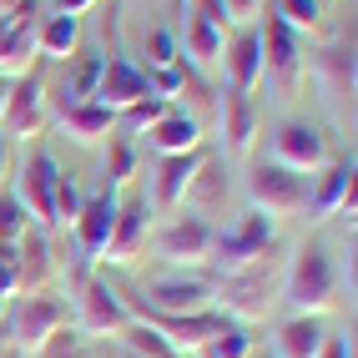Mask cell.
<instances>
[{
  "label": "cell",
  "instance_id": "obj_1",
  "mask_svg": "<svg viewBox=\"0 0 358 358\" xmlns=\"http://www.w3.org/2000/svg\"><path fill=\"white\" fill-rule=\"evenodd\" d=\"M282 273H288V248L273 243L262 248L252 262H243V268H232L217 278V293H212V303H222L227 313L222 318H237V323H257L273 313V303L282 298Z\"/></svg>",
  "mask_w": 358,
  "mask_h": 358
},
{
  "label": "cell",
  "instance_id": "obj_2",
  "mask_svg": "<svg viewBox=\"0 0 358 358\" xmlns=\"http://www.w3.org/2000/svg\"><path fill=\"white\" fill-rule=\"evenodd\" d=\"M293 313H313L323 318L333 303H338V268H333V252L323 237H308L298 243V252L288 257V273H282V298Z\"/></svg>",
  "mask_w": 358,
  "mask_h": 358
},
{
  "label": "cell",
  "instance_id": "obj_3",
  "mask_svg": "<svg viewBox=\"0 0 358 358\" xmlns=\"http://www.w3.org/2000/svg\"><path fill=\"white\" fill-rule=\"evenodd\" d=\"M71 323H76V333H106V338H116L127 323H131V313L122 308V298H116V288L106 278H76L71 282Z\"/></svg>",
  "mask_w": 358,
  "mask_h": 358
},
{
  "label": "cell",
  "instance_id": "obj_4",
  "mask_svg": "<svg viewBox=\"0 0 358 358\" xmlns=\"http://www.w3.org/2000/svg\"><path fill=\"white\" fill-rule=\"evenodd\" d=\"M273 243H278V217H268V212H257V207H252L232 232H217V237H212L207 273H212V278H222V273H232V268H243V262H252L262 248H273Z\"/></svg>",
  "mask_w": 358,
  "mask_h": 358
},
{
  "label": "cell",
  "instance_id": "obj_5",
  "mask_svg": "<svg viewBox=\"0 0 358 358\" xmlns=\"http://www.w3.org/2000/svg\"><path fill=\"white\" fill-rule=\"evenodd\" d=\"M257 36H262V76H268V86L278 91V101H293L298 86H303V45H298V36L282 26L273 10H268V26Z\"/></svg>",
  "mask_w": 358,
  "mask_h": 358
},
{
  "label": "cell",
  "instance_id": "obj_6",
  "mask_svg": "<svg viewBox=\"0 0 358 358\" xmlns=\"http://www.w3.org/2000/svg\"><path fill=\"white\" fill-rule=\"evenodd\" d=\"M212 237H217V227H212L202 212H187V217H172L157 237H152V248L162 262H172V268H207V257H212Z\"/></svg>",
  "mask_w": 358,
  "mask_h": 358
},
{
  "label": "cell",
  "instance_id": "obj_7",
  "mask_svg": "<svg viewBox=\"0 0 358 358\" xmlns=\"http://www.w3.org/2000/svg\"><path fill=\"white\" fill-rule=\"evenodd\" d=\"M71 323V308L61 298H45V293H20L10 308V348L20 353H36L51 333H61Z\"/></svg>",
  "mask_w": 358,
  "mask_h": 358
},
{
  "label": "cell",
  "instance_id": "obj_8",
  "mask_svg": "<svg viewBox=\"0 0 358 358\" xmlns=\"http://www.w3.org/2000/svg\"><path fill=\"white\" fill-rule=\"evenodd\" d=\"M248 197L257 212H268V217H288V212H303L308 207V177L288 172V166L278 162H262L248 172Z\"/></svg>",
  "mask_w": 358,
  "mask_h": 358
},
{
  "label": "cell",
  "instance_id": "obj_9",
  "mask_svg": "<svg viewBox=\"0 0 358 358\" xmlns=\"http://www.w3.org/2000/svg\"><path fill=\"white\" fill-rule=\"evenodd\" d=\"M212 293H217V278L212 273H166V278H152L147 282V308H157V313H202V308H212Z\"/></svg>",
  "mask_w": 358,
  "mask_h": 358
},
{
  "label": "cell",
  "instance_id": "obj_10",
  "mask_svg": "<svg viewBox=\"0 0 358 358\" xmlns=\"http://www.w3.org/2000/svg\"><path fill=\"white\" fill-rule=\"evenodd\" d=\"M273 162L288 166V172H298V177H308V172H323V166L333 162V152H328V136L318 127L278 122L273 127Z\"/></svg>",
  "mask_w": 358,
  "mask_h": 358
},
{
  "label": "cell",
  "instance_id": "obj_11",
  "mask_svg": "<svg viewBox=\"0 0 358 358\" xmlns=\"http://www.w3.org/2000/svg\"><path fill=\"white\" fill-rule=\"evenodd\" d=\"M56 182H61V166H56V157L45 152V147H36L31 157H26V166H20V207H26V217H36V227L45 232V227H56Z\"/></svg>",
  "mask_w": 358,
  "mask_h": 358
},
{
  "label": "cell",
  "instance_id": "obj_12",
  "mask_svg": "<svg viewBox=\"0 0 358 358\" xmlns=\"http://www.w3.org/2000/svg\"><path fill=\"white\" fill-rule=\"evenodd\" d=\"M313 76H318V91L333 106V116H348L353 111V36L323 45L313 56Z\"/></svg>",
  "mask_w": 358,
  "mask_h": 358
},
{
  "label": "cell",
  "instance_id": "obj_13",
  "mask_svg": "<svg viewBox=\"0 0 358 358\" xmlns=\"http://www.w3.org/2000/svg\"><path fill=\"white\" fill-rule=\"evenodd\" d=\"M0 127H6L10 136H41V127H45V81H41L36 66L26 71V76L10 81V96H6V116H0Z\"/></svg>",
  "mask_w": 358,
  "mask_h": 358
},
{
  "label": "cell",
  "instance_id": "obj_14",
  "mask_svg": "<svg viewBox=\"0 0 358 358\" xmlns=\"http://www.w3.org/2000/svg\"><path fill=\"white\" fill-rule=\"evenodd\" d=\"M141 96H152L147 71H141L131 56L111 51V56L101 61V86H96V101H101V106H111V111H127V106H131V101H141Z\"/></svg>",
  "mask_w": 358,
  "mask_h": 358
},
{
  "label": "cell",
  "instance_id": "obj_15",
  "mask_svg": "<svg viewBox=\"0 0 358 358\" xmlns=\"http://www.w3.org/2000/svg\"><path fill=\"white\" fill-rule=\"evenodd\" d=\"M116 207H122V192H111V187H101L96 197H86L81 212H76V257H101L106 237H111V222H116Z\"/></svg>",
  "mask_w": 358,
  "mask_h": 358
},
{
  "label": "cell",
  "instance_id": "obj_16",
  "mask_svg": "<svg viewBox=\"0 0 358 358\" xmlns=\"http://www.w3.org/2000/svg\"><path fill=\"white\" fill-rule=\"evenodd\" d=\"M147 222H152V207L147 197H122V207H116V222H111V237H106V248L101 257L106 262H131L141 248H147Z\"/></svg>",
  "mask_w": 358,
  "mask_h": 358
},
{
  "label": "cell",
  "instance_id": "obj_17",
  "mask_svg": "<svg viewBox=\"0 0 358 358\" xmlns=\"http://www.w3.org/2000/svg\"><path fill=\"white\" fill-rule=\"evenodd\" d=\"M202 166V152H182V157H157V177H152V212H177L187 197V182Z\"/></svg>",
  "mask_w": 358,
  "mask_h": 358
},
{
  "label": "cell",
  "instance_id": "obj_18",
  "mask_svg": "<svg viewBox=\"0 0 358 358\" xmlns=\"http://www.w3.org/2000/svg\"><path fill=\"white\" fill-rule=\"evenodd\" d=\"M222 61H227V91H243V96H252L257 81H262V36L248 26L237 31L232 45H222Z\"/></svg>",
  "mask_w": 358,
  "mask_h": 358
},
{
  "label": "cell",
  "instance_id": "obj_19",
  "mask_svg": "<svg viewBox=\"0 0 358 358\" xmlns=\"http://www.w3.org/2000/svg\"><path fill=\"white\" fill-rule=\"evenodd\" d=\"M51 243H45L41 227H26L15 243V293H41L45 278H51Z\"/></svg>",
  "mask_w": 358,
  "mask_h": 358
},
{
  "label": "cell",
  "instance_id": "obj_20",
  "mask_svg": "<svg viewBox=\"0 0 358 358\" xmlns=\"http://www.w3.org/2000/svg\"><path fill=\"white\" fill-rule=\"evenodd\" d=\"M56 122L71 141H81V147H91V141H101L111 127H116V111L101 106V101H56Z\"/></svg>",
  "mask_w": 358,
  "mask_h": 358
},
{
  "label": "cell",
  "instance_id": "obj_21",
  "mask_svg": "<svg viewBox=\"0 0 358 358\" xmlns=\"http://www.w3.org/2000/svg\"><path fill=\"white\" fill-rule=\"evenodd\" d=\"M147 147L157 157H182V152H197L202 147V122L187 111H166L162 122L147 131Z\"/></svg>",
  "mask_w": 358,
  "mask_h": 358
},
{
  "label": "cell",
  "instance_id": "obj_22",
  "mask_svg": "<svg viewBox=\"0 0 358 358\" xmlns=\"http://www.w3.org/2000/svg\"><path fill=\"white\" fill-rule=\"evenodd\" d=\"M222 136H227V157H248L252 136H257V106L243 91H222Z\"/></svg>",
  "mask_w": 358,
  "mask_h": 358
},
{
  "label": "cell",
  "instance_id": "obj_23",
  "mask_svg": "<svg viewBox=\"0 0 358 358\" xmlns=\"http://www.w3.org/2000/svg\"><path fill=\"white\" fill-rule=\"evenodd\" d=\"M323 338H328L323 318H313V313H293L288 323H278V358H318Z\"/></svg>",
  "mask_w": 358,
  "mask_h": 358
},
{
  "label": "cell",
  "instance_id": "obj_24",
  "mask_svg": "<svg viewBox=\"0 0 358 358\" xmlns=\"http://www.w3.org/2000/svg\"><path fill=\"white\" fill-rule=\"evenodd\" d=\"M353 177H358L353 157H348V162H328V166H323V182H318V192L308 197L313 217H338V207L353 197Z\"/></svg>",
  "mask_w": 358,
  "mask_h": 358
},
{
  "label": "cell",
  "instance_id": "obj_25",
  "mask_svg": "<svg viewBox=\"0 0 358 358\" xmlns=\"http://www.w3.org/2000/svg\"><path fill=\"white\" fill-rule=\"evenodd\" d=\"M76 41H81V15H51L36 31V56L66 61V56H76Z\"/></svg>",
  "mask_w": 358,
  "mask_h": 358
},
{
  "label": "cell",
  "instance_id": "obj_26",
  "mask_svg": "<svg viewBox=\"0 0 358 358\" xmlns=\"http://www.w3.org/2000/svg\"><path fill=\"white\" fill-rule=\"evenodd\" d=\"M222 45H227V31L222 26H212L207 15H187V61L192 66H212V61H222Z\"/></svg>",
  "mask_w": 358,
  "mask_h": 358
},
{
  "label": "cell",
  "instance_id": "obj_27",
  "mask_svg": "<svg viewBox=\"0 0 358 358\" xmlns=\"http://www.w3.org/2000/svg\"><path fill=\"white\" fill-rule=\"evenodd\" d=\"M273 15L293 36H318L323 31V6H318V0H273Z\"/></svg>",
  "mask_w": 358,
  "mask_h": 358
},
{
  "label": "cell",
  "instance_id": "obj_28",
  "mask_svg": "<svg viewBox=\"0 0 358 358\" xmlns=\"http://www.w3.org/2000/svg\"><path fill=\"white\" fill-rule=\"evenodd\" d=\"M116 338L127 343V353H131V358H182V353H177V348H172V343H166L162 333H157V328L136 323V318H131L122 333H116Z\"/></svg>",
  "mask_w": 358,
  "mask_h": 358
},
{
  "label": "cell",
  "instance_id": "obj_29",
  "mask_svg": "<svg viewBox=\"0 0 358 358\" xmlns=\"http://www.w3.org/2000/svg\"><path fill=\"white\" fill-rule=\"evenodd\" d=\"M207 358H252V338H248V323L222 318L217 333L207 338Z\"/></svg>",
  "mask_w": 358,
  "mask_h": 358
},
{
  "label": "cell",
  "instance_id": "obj_30",
  "mask_svg": "<svg viewBox=\"0 0 358 358\" xmlns=\"http://www.w3.org/2000/svg\"><path fill=\"white\" fill-rule=\"evenodd\" d=\"M222 187H227V182H222V166L202 157V166L192 172V182H187V197H182V202H192V207H217V202H222Z\"/></svg>",
  "mask_w": 358,
  "mask_h": 358
},
{
  "label": "cell",
  "instance_id": "obj_31",
  "mask_svg": "<svg viewBox=\"0 0 358 358\" xmlns=\"http://www.w3.org/2000/svg\"><path fill=\"white\" fill-rule=\"evenodd\" d=\"M101 61H106V56H86L76 71H71V81L56 91V101H96V86H101Z\"/></svg>",
  "mask_w": 358,
  "mask_h": 358
},
{
  "label": "cell",
  "instance_id": "obj_32",
  "mask_svg": "<svg viewBox=\"0 0 358 358\" xmlns=\"http://www.w3.org/2000/svg\"><path fill=\"white\" fill-rule=\"evenodd\" d=\"M166 111H172V101H162V96H141V101H131L127 111H116V127H122L127 136H136V131H152Z\"/></svg>",
  "mask_w": 358,
  "mask_h": 358
},
{
  "label": "cell",
  "instance_id": "obj_33",
  "mask_svg": "<svg viewBox=\"0 0 358 358\" xmlns=\"http://www.w3.org/2000/svg\"><path fill=\"white\" fill-rule=\"evenodd\" d=\"M131 172H136V152H131V141L122 136V141H111V162H106V187H111V192H122V187L131 182Z\"/></svg>",
  "mask_w": 358,
  "mask_h": 358
},
{
  "label": "cell",
  "instance_id": "obj_34",
  "mask_svg": "<svg viewBox=\"0 0 358 358\" xmlns=\"http://www.w3.org/2000/svg\"><path fill=\"white\" fill-rule=\"evenodd\" d=\"M26 207H20L15 192H0V243H20V232H26Z\"/></svg>",
  "mask_w": 358,
  "mask_h": 358
},
{
  "label": "cell",
  "instance_id": "obj_35",
  "mask_svg": "<svg viewBox=\"0 0 358 358\" xmlns=\"http://www.w3.org/2000/svg\"><path fill=\"white\" fill-rule=\"evenodd\" d=\"M81 202H86V197H81V187L61 172V182H56V227H71V222H76Z\"/></svg>",
  "mask_w": 358,
  "mask_h": 358
},
{
  "label": "cell",
  "instance_id": "obj_36",
  "mask_svg": "<svg viewBox=\"0 0 358 358\" xmlns=\"http://www.w3.org/2000/svg\"><path fill=\"white\" fill-rule=\"evenodd\" d=\"M36 358H81V338L71 328H61V333H51V338L36 348Z\"/></svg>",
  "mask_w": 358,
  "mask_h": 358
},
{
  "label": "cell",
  "instance_id": "obj_37",
  "mask_svg": "<svg viewBox=\"0 0 358 358\" xmlns=\"http://www.w3.org/2000/svg\"><path fill=\"white\" fill-rule=\"evenodd\" d=\"M147 61H152V71H157V66H172V61H177V36L166 31V26L147 36Z\"/></svg>",
  "mask_w": 358,
  "mask_h": 358
},
{
  "label": "cell",
  "instance_id": "obj_38",
  "mask_svg": "<svg viewBox=\"0 0 358 358\" xmlns=\"http://www.w3.org/2000/svg\"><path fill=\"white\" fill-rule=\"evenodd\" d=\"M227 6V26H248V20L262 10V0H222Z\"/></svg>",
  "mask_w": 358,
  "mask_h": 358
},
{
  "label": "cell",
  "instance_id": "obj_39",
  "mask_svg": "<svg viewBox=\"0 0 358 358\" xmlns=\"http://www.w3.org/2000/svg\"><path fill=\"white\" fill-rule=\"evenodd\" d=\"M318 358H353V343L343 338V333H328L323 348H318Z\"/></svg>",
  "mask_w": 358,
  "mask_h": 358
},
{
  "label": "cell",
  "instance_id": "obj_40",
  "mask_svg": "<svg viewBox=\"0 0 358 358\" xmlns=\"http://www.w3.org/2000/svg\"><path fill=\"white\" fill-rule=\"evenodd\" d=\"M192 10L207 15L212 26H222V31H227V6H222V0H192Z\"/></svg>",
  "mask_w": 358,
  "mask_h": 358
},
{
  "label": "cell",
  "instance_id": "obj_41",
  "mask_svg": "<svg viewBox=\"0 0 358 358\" xmlns=\"http://www.w3.org/2000/svg\"><path fill=\"white\" fill-rule=\"evenodd\" d=\"M91 0H56V15H81Z\"/></svg>",
  "mask_w": 358,
  "mask_h": 358
},
{
  "label": "cell",
  "instance_id": "obj_42",
  "mask_svg": "<svg viewBox=\"0 0 358 358\" xmlns=\"http://www.w3.org/2000/svg\"><path fill=\"white\" fill-rule=\"evenodd\" d=\"M6 96H10V76H0V116H6Z\"/></svg>",
  "mask_w": 358,
  "mask_h": 358
},
{
  "label": "cell",
  "instance_id": "obj_43",
  "mask_svg": "<svg viewBox=\"0 0 358 358\" xmlns=\"http://www.w3.org/2000/svg\"><path fill=\"white\" fill-rule=\"evenodd\" d=\"M0 358H26L20 348H10V343H0Z\"/></svg>",
  "mask_w": 358,
  "mask_h": 358
},
{
  "label": "cell",
  "instance_id": "obj_44",
  "mask_svg": "<svg viewBox=\"0 0 358 358\" xmlns=\"http://www.w3.org/2000/svg\"><path fill=\"white\" fill-rule=\"evenodd\" d=\"M15 6H20V0H0V20H6V15H10Z\"/></svg>",
  "mask_w": 358,
  "mask_h": 358
},
{
  "label": "cell",
  "instance_id": "obj_45",
  "mask_svg": "<svg viewBox=\"0 0 358 358\" xmlns=\"http://www.w3.org/2000/svg\"><path fill=\"white\" fill-rule=\"evenodd\" d=\"M0 177H6V141H0Z\"/></svg>",
  "mask_w": 358,
  "mask_h": 358
},
{
  "label": "cell",
  "instance_id": "obj_46",
  "mask_svg": "<svg viewBox=\"0 0 358 358\" xmlns=\"http://www.w3.org/2000/svg\"><path fill=\"white\" fill-rule=\"evenodd\" d=\"M0 298H6V293H0Z\"/></svg>",
  "mask_w": 358,
  "mask_h": 358
}]
</instances>
